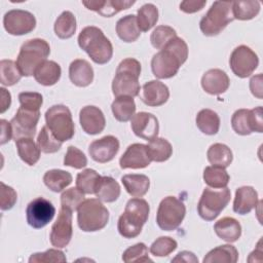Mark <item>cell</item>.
Instances as JSON below:
<instances>
[{
	"label": "cell",
	"instance_id": "36",
	"mask_svg": "<svg viewBox=\"0 0 263 263\" xmlns=\"http://www.w3.org/2000/svg\"><path fill=\"white\" fill-rule=\"evenodd\" d=\"M147 151L151 161L163 162L172 156L173 147L166 139L156 137L149 141L147 145Z\"/></svg>",
	"mask_w": 263,
	"mask_h": 263
},
{
	"label": "cell",
	"instance_id": "45",
	"mask_svg": "<svg viewBox=\"0 0 263 263\" xmlns=\"http://www.w3.org/2000/svg\"><path fill=\"white\" fill-rule=\"evenodd\" d=\"M177 37L176 30L170 26H158L156 27L150 36L151 44L156 49H162L172 39Z\"/></svg>",
	"mask_w": 263,
	"mask_h": 263
},
{
	"label": "cell",
	"instance_id": "4",
	"mask_svg": "<svg viewBox=\"0 0 263 263\" xmlns=\"http://www.w3.org/2000/svg\"><path fill=\"white\" fill-rule=\"evenodd\" d=\"M141 75V64L138 60L126 58L117 66L112 81V92L117 97H137L140 92L139 77Z\"/></svg>",
	"mask_w": 263,
	"mask_h": 263
},
{
	"label": "cell",
	"instance_id": "25",
	"mask_svg": "<svg viewBox=\"0 0 263 263\" xmlns=\"http://www.w3.org/2000/svg\"><path fill=\"white\" fill-rule=\"evenodd\" d=\"M258 204V192L252 186H241L236 189L233 211L239 215H247Z\"/></svg>",
	"mask_w": 263,
	"mask_h": 263
},
{
	"label": "cell",
	"instance_id": "48",
	"mask_svg": "<svg viewBox=\"0 0 263 263\" xmlns=\"http://www.w3.org/2000/svg\"><path fill=\"white\" fill-rule=\"evenodd\" d=\"M84 200V193H82L77 187L70 188L64 191L61 195V205L71 212L76 211L78 206Z\"/></svg>",
	"mask_w": 263,
	"mask_h": 263
},
{
	"label": "cell",
	"instance_id": "30",
	"mask_svg": "<svg viewBox=\"0 0 263 263\" xmlns=\"http://www.w3.org/2000/svg\"><path fill=\"white\" fill-rule=\"evenodd\" d=\"M121 182L127 193L134 197L144 196L150 187V180L146 175L127 174L121 178Z\"/></svg>",
	"mask_w": 263,
	"mask_h": 263
},
{
	"label": "cell",
	"instance_id": "11",
	"mask_svg": "<svg viewBox=\"0 0 263 263\" xmlns=\"http://www.w3.org/2000/svg\"><path fill=\"white\" fill-rule=\"evenodd\" d=\"M262 107L258 106L254 109H238L231 117V126L233 130L240 136H248L252 133L263 132Z\"/></svg>",
	"mask_w": 263,
	"mask_h": 263
},
{
	"label": "cell",
	"instance_id": "39",
	"mask_svg": "<svg viewBox=\"0 0 263 263\" xmlns=\"http://www.w3.org/2000/svg\"><path fill=\"white\" fill-rule=\"evenodd\" d=\"M202 178L206 185L216 189L227 187L230 180V176L225 168L215 165L206 166L203 171Z\"/></svg>",
	"mask_w": 263,
	"mask_h": 263
},
{
	"label": "cell",
	"instance_id": "26",
	"mask_svg": "<svg viewBox=\"0 0 263 263\" xmlns=\"http://www.w3.org/2000/svg\"><path fill=\"white\" fill-rule=\"evenodd\" d=\"M214 230L218 237L230 243L238 240L241 235V225L232 217H224L218 220L214 225Z\"/></svg>",
	"mask_w": 263,
	"mask_h": 263
},
{
	"label": "cell",
	"instance_id": "28",
	"mask_svg": "<svg viewBox=\"0 0 263 263\" xmlns=\"http://www.w3.org/2000/svg\"><path fill=\"white\" fill-rule=\"evenodd\" d=\"M116 33L123 42H135L141 35V30L137 23V16L134 14H127L119 18L116 23Z\"/></svg>",
	"mask_w": 263,
	"mask_h": 263
},
{
	"label": "cell",
	"instance_id": "31",
	"mask_svg": "<svg viewBox=\"0 0 263 263\" xmlns=\"http://www.w3.org/2000/svg\"><path fill=\"white\" fill-rule=\"evenodd\" d=\"M206 157L212 165L226 168L231 164L233 154L227 145L222 143H215L208 149Z\"/></svg>",
	"mask_w": 263,
	"mask_h": 263
},
{
	"label": "cell",
	"instance_id": "7",
	"mask_svg": "<svg viewBox=\"0 0 263 263\" xmlns=\"http://www.w3.org/2000/svg\"><path fill=\"white\" fill-rule=\"evenodd\" d=\"M233 20L232 2L215 1L200 20L199 28L203 35L213 37L219 35Z\"/></svg>",
	"mask_w": 263,
	"mask_h": 263
},
{
	"label": "cell",
	"instance_id": "13",
	"mask_svg": "<svg viewBox=\"0 0 263 263\" xmlns=\"http://www.w3.org/2000/svg\"><path fill=\"white\" fill-rule=\"evenodd\" d=\"M39 118V110H32L20 106L14 117L10 121L13 140L16 141L22 138H33L36 133Z\"/></svg>",
	"mask_w": 263,
	"mask_h": 263
},
{
	"label": "cell",
	"instance_id": "46",
	"mask_svg": "<svg viewBox=\"0 0 263 263\" xmlns=\"http://www.w3.org/2000/svg\"><path fill=\"white\" fill-rule=\"evenodd\" d=\"M122 261L125 263L153 262L148 256V249L146 245L143 242H138L127 248L122 254Z\"/></svg>",
	"mask_w": 263,
	"mask_h": 263
},
{
	"label": "cell",
	"instance_id": "19",
	"mask_svg": "<svg viewBox=\"0 0 263 263\" xmlns=\"http://www.w3.org/2000/svg\"><path fill=\"white\" fill-rule=\"evenodd\" d=\"M150 163L151 159L147 151V145L140 143L129 145L119 159L120 167L123 170L144 168L147 167Z\"/></svg>",
	"mask_w": 263,
	"mask_h": 263
},
{
	"label": "cell",
	"instance_id": "24",
	"mask_svg": "<svg viewBox=\"0 0 263 263\" xmlns=\"http://www.w3.org/2000/svg\"><path fill=\"white\" fill-rule=\"evenodd\" d=\"M69 78L78 87L88 86L93 80V69L85 60H74L69 66Z\"/></svg>",
	"mask_w": 263,
	"mask_h": 263
},
{
	"label": "cell",
	"instance_id": "15",
	"mask_svg": "<svg viewBox=\"0 0 263 263\" xmlns=\"http://www.w3.org/2000/svg\"><path fill=\"white\" fill-rule=\"evenodd\" d=\"M55 209L53 204L43 197L33 199L26 209L27 222L35 229L45 227L53 219Z\"/></svg>",
	"mask_w": 263,
	"mask_h": 263
},
{
	"label": "cell",
	"instance_id": "44",
	"mask_svg": "<svg viewBox=\"0 0 263 263\" xmlns=\"http://www.w3.org/2000/svg\"><path fill=\"white\" fill-rule=\"evenodd\" d=\"M62 143L63 142L59 141L46 125L41 128L37 137V145L43 153L58 152L62 147Z\"/></svg>",
	"mask_w": 263,
	"mask_h": 263
},
{
	"label": "cell",
	"instance_id": "54",
	"mask_svg": "<svg viewBox=\"0 0 263 263\" xmlns=\"http://www.w3.org/2000/svg\"><path fill=\"white\" fill-rule=\"evenodd\" d=\"M250 89L253 93L258 99H262V74H258L256 76H253L250 80Z\"/></svg>",
	"mask_w": 263,
	"mask_h": 263
},
{
	"label": "cell",
	"instance_id": "27",
	"mask_svg": "<svg viewBox=\"0 0 263 263\" xmlns=\"http://www.w3.org/2000/svg\"><path fill=\"white\" fill-rule=\"evenodd\" d=\"M120 186L115 179L108 176H101L95 194L101 201L114 202L120 196Z\"/></svg>",
	"mask_w": 263,
	"mask_h": 263
},
{
	"label": "cell",
	"instance_id": "34",
	"mask_svg": "<svg viewBox=\"0 0 263 263\" xmlns=\"http://www.w3.org/2000/svg\"><path fill=\"white\" fill-rule=\"evenodd\" d=\"M195 121L198 129L208 136L216 135L219 132L220 117L211 109L200 110L196 115Z\"/></svg>",
	"mask_w": 263,
	"mask_h": 263
},
{
	"label": "cell",
	"instance_id": "35",
	"mask_svg": "<svg viewBox=\"0 0 263 263\" xmlns=\"http://www.w3.org/2000/svg\"><path fill=\"white\" fill-rule=\"evenodd\" d=\"M111 110L116 120L126 122L135 115L136 103L132 97H117L111 105Z\"/></svg>",
	"mask_w": 263,
	"mask_h": 263
},
{
	"label": "cell",
	"instance_id": "2",
	"mask_svg": "<svg viewBox=\"0 0 263 263\" xmlns=\"http://www.w3.org/2000/svg\"><path fill=\"white\" fill-rule=\"evenodd\" d=\"M78 45L96 64L104 65L112 59V43L98 27L83 28L78 35Z\"/></svg>",
	"mask_w": 263,
	"mask_h": 263
},
{
	"label": "cell",
	"instance_id": "18",
	"mask_svg": "<svg viewBox=\"0 0 263 263\" xmlns=\"http://www.w3.org/2000/svg\"><path fill=\"white\" fill-rule=\"evenodd\" d=\"M130 126L134 134L144 140L150 141L157 137L159 132L158 119L151 113L139 112L130 119Z\"/></svg>",
	"mask_w": 263,
	"mask_h": 263
},
{
	"label": "cell",
	"instance_id": "49",
	"mask_svg": "<svg viewBox=\"0 0 263 263\" xmlns=\"http://www.w3.org/2000/svg\"><path fill=\"white\" fill-rule=\"evenodd\" d=\"M87 164V158L85 154L77 147L69 146L64 158V165L71 166L77 170L85 167Z\"/></svg>",
	"mask_w": 263,
	"mask_h": 263
},
{
	"label": "cell",
	"instance_id": "42",
	"mask_svg": "<svg viewBox=\"0 0 263 263\" xmlns=\"http://www.w3.org/2000/svg\"><path fill=\"white\" fill-rule=\"evenodd\" d=\"M22 74L15 62L11 60H1L0 62V82L4 86H11L17 83Z\"/></svg>",
	"mask_w": 263,
	"mask_h": 263
},
{
	"label": "cell",
	"instance_id": "47",
	"mask_svg": "<svg viewBox=\"0 0 263 263\" xmlns=\"http://www.w3.org/2000/svg\"><path fill=\"white\" fill-rule=\"evenodd\" d=\"M178 247L177 241L170 236H160L150 246V253L155 257H166Z\"/></svg>",
	"mask_w": 263,
	"mask_h": 263
},
{
	"label": "cell",
	"instance_id": "40",
	"mask_svg": "<svg viewBox=\"0 0 263 263\" xmlns=\"http://www.w3.org/2000/svg\"><path fill=\"white\" fill-rule=\"evenodd\" d=\"M261 4L259 1H234L232 2L233 17L239 21H249L258 15Z\"/></svg>",
	"mask_w": 263,
	"mask_h": 263
},
{
	"label": "cell",
	"instance_id": "51",
	"mask_svg": "<svg viewBox=\"0 0 263 263\" xmlns=\"http://www.w3.org/2000/svg\"><path fill=\"white\" fill-rule=\"evenodd\" d=\"M18 101L21 107L32 109V110H39L43 104V98L41 93L35 91H23L18 95Z\"/></svg>",
	"mask_w": 263,
	"mask_h": 263
},
{
	"label": "cell",
	"instance_id": "43",
	"mask_svg": "<svg viewBox=\"0 0 263 263\" xmlns=\"http://www.w3.org/2000/svg\"><path fill=\"white\" fill-rule=\"evenodd\" d=\"M101 176L91 168H86L76 177V187L84 194H95Z\"/></svg>",
	"mask_w": 263,
	"mask_h": 263
},
{
	"label": "cell",
	"instance_id": "20",
	"mask_svg": "<svg viewBox=\"0 0 263 263\" xmlns=\"http://www.w3.org/2000/svg\"><path fill=\"white\" fill-rule=\"evenodd\" d=\"M79 121L82 129L88 135L102 133L106 125L104 113L96 106L83 107L79 112Z\"/></svg>",
	"mask_w": 263,
	"mask_h": 263
},
{
	"label": "cell",
	"instance_id": "6",
	"mask_svg": "<svg viewBox=\"0 0 263 263\" xmlns=\"http://www.w3.org/2000/svg\"><path fill=\"white\" fill-rule=\"evenodd\" d=\"M108 221L109 211L99 198L85 199L77 209V223L84 232L99 231Z\"/></svg>",
	"mask_w": 263,
	"mask_h": 263
},
{
	"label": "cell",
	"instance_id": "8",
	"mask_svg": "<svg viewBox=\"0 0 263 263\" xmlns=\"http://www.w3.org/2000/svg\"><path fill=\"white\" fill-rule=\"evenodd\" d=\"M46 126L61 142L71 140L75 134V125L70 109L65 105H53L45 112Z\"/></svg>",
	"mask_w": 263,
	"mask_h": 263
},
{
	"label": "cell",
	"instance_id": "22",
	"mask_svg": "<svg viewBox=\"0 0 263 263\" xmlns=\"http://www.w3.org/2000/svg\"><path fill=\"white\" fill-rule=\"evenodd\" d=\"M229 85V77L221 69H210L201 77V87L205 92L213 96L225 92Z\"/></svg>",
	"mask_w": 263,
	"mask_h": 263
},
{
	"label": "cell",
	"instance_id": "52",
	"mask_svg": "<svg viewBox=\"0 0 263 263\" xmlns=\"http://www.w3.org/2000/svg\"><path fill=\"white\" fill-rule=\"evenodd\" d=\"M1 184V203L0 208L2 211H8L13 208V205L16 202L17 199V194L15 190L10 187L5 185L3 182Z\"/></svg>",
	"mask_w": 263,
	"mask_h": 263
},
{
	"label": "cell",
	"instance_id": "10",
	"mask_svg": "<svg viewBox=\"0 0 263 263\" xmlns=\"http://www.w3.org/2000/svg\"><path fill=\"white\" fill-rule=\"evenodd\" d=\"M186 215V206L176 196L164 197L157 210L156 223L161 230L173 231L183 222Z\"/></svg>",
	"mask_w": 263,
	"mask_h": 263
},
{
	"label": "cell",
	"instance_id": "32",
	"mask_svg": "<svg viewBox=\"0 0 263 263\" xmlns=\"http://www.w3.org/2000/svg\"><path fill=\"white\" fill-rule=\"evenodd\" d=\"M238 251L234 246L223 245L211 250L203 258V263H236Z\"/></svg>",
	"mask_w": 263,
	"mask_h": 263
},
{
	"label": "cell",
	"instance_id": "16",
	"mask_svg": "<svg viewBox=\"0 0 263 263\" xmlns=\"http://www.w3.org/2000/svg\"><path fill=\"white\" fill-rule=\"evenodd\" d=\"M72 212L62 208L58 219L53 223L50 231V243L55 248H65L72 238Z\"/></svg>",
	"mask_w": 263,
	"mask_h": 263
},
{
	"label": "cell",
	"instance_id": "38",
	"mask_svg": "<svg viewBox=\"0 0 263 263\" xmlns=\"http://www.w3.org/2000/svg\"><path fill=\"white\" fill-rule=\"evenodd\" d=\"M76 18L71 11H63L55 20L53 30L55 35L61 39H69L76 32Z\"/></svg>",
	"mask_w": 263,
	"mask_h": 263
},
{
	"label": "cell",
	"instance_id": "50",
	"mask_svg": "<svg viewBox=\"0 0 263 263\" xmlns=\"http://www.w3.org/2000/svg\"><path fill=\"white\" fill-rule=\"evenodd\" d=\"M67 258L63 251L58 249H49L43 253H35L29 258L30 263H50V262H66Z\"/></svg>",
	"mask_w": 263,
	"mask_h": 263
},
{
	"label": "cell",
	"instance_id": "12",
	"mask_svg": "<svg viewBox=\"0 0 263 263\" xmlns=\"http://www.w3.org/2000/svg\"><path fill=\"white\" fill-rule=\"evenodd\" d=\"M229 65L233 74L239 78H247L259 65L258 55L247 45H239L233 49L229 58Z\"/></svg>",
	"mask_w": 263,
	"mask_h": 263
},
{
	"label": "cell",
	"instance_id": "1",
	"mask_svg": "<svg viewBox=\"0 0 263 263\" xmlns=\"http://www.w3.org/2000/svg\"><path fill=\"white\" fill-rule=\"evenodd\" d=\"M187 58L188 45L184 39L177 36L153 55L151 60L152 73L158 79L172 78L178 73Z\"/></svg>",
	"mask_w": 263,
	"mask_h": 263
},
{
	"label": "cell",
	"instance_id": "17",
	"mask_svg": "<svg viewBox=\"0 0 263 263\" xmlns=\"http://www.w3.org/2000/svg\"><path fill=\"white\" fill-rule=\"evenodd\" d=\"M119 150V141L114 136H105L95 140L88 147L90 157L100 163L111 161Z\"/></svg>",
	"mask_w": 263,
	"mask_h": 263
},
{
	"label": "cell",
	"instance_id": "29",
	"mask_svg": "<svg viewBox=\"0 0 263 263\" xmlns=\"http://www.w3.org/2000/svg\"><path fill=\"white\" fill-rule=\"evenodd\" d=\"M62 70L54 61H45L34 73L35 80L44 86L54 85L61 78Z\"/></svg>",
	"mask_w": 263,
	"mask_h": 263
},
{
	"label": "cell",
	"instance_id": "37",
	"mask_svg": "<svg viewBox=\"0 0 263 263\" xmlns=\"http://www.w3.org/2000/svg\"><path fill=\"white\" fill-rule=\"evenodd\" d=\"M18 156L29 165H34L40 158V149L32 138H22L15 141Z\"/></svg>",
	"mask_w": 263,
	"mask_h": 263
},
{
	"label": "cell",
	"instance_id": "3",
	"mask_svg": "<svg viewBox=\"0 0 263 263\" xmlns=\"http://www.w3.org/2000/svg\"><path fill=\"white\" fill-rule=\"evenodd\" d=\"M149 203L140 197L132 198L127 201L124 212L118 219L117 229L124 238L137 237L147 222L149 217Z\"/></svg>",
	"mask_w": 263,
	"mask_h": 263
},
{
	"label": "cell",
	"instance_id": "33",
	"mask_svg": "<svg viewBox=\"0 0 263 263\" xmlns=\"http://www.w3.org/2000/svg\"><path fill=\"white\" fill-rule=\"evenodd\" d=\"M43 182L53 192H61L72 183V175L63 170H49L43 176Z\"/></svg>",
	"mask_w": 263,
	"mask_h": 263
},
{
	"label": "cell",
	"instance_id": "41",
	"mask_svg": "<svg viewBox=\"0 0 263 263\" xmlns=\"http://www.w3.org/2000/svg\"><path fill=\"white\" fill-rule=\"evenodd\" d=\"M158 21V9L152 3H146L138 9L137 23L141 32H147L155 26Z\"/></svg>",
	"mask_w": 263,
	"mask_h": 263
},
{
	"label": "cell",
	"instance_id": "23",
	"mask_svg": "<svg viewBox=\"0 0 263 263\" xmlns=\"http://www.w3.org/2000/svg\"><path fill=\"white\" fill-rule=\"evenodd\" d=\"M136 1L129 0H105V1H82V4L89 10H93L105 17H111L121 10L133 6Z\"/></svg>",
	"mask_w": 263,
	"mask_h": 263
},
{
	"label": "cell",
	"instance_id": "56",
	"mask_svg": "<svg viewBox=\"0 0 263 263\" xmlns=\"http://www.w3.org/2000/svg\"><path fill=\"white\" fill-rule=\"evenodd\" d=\"M1 123V145L7 143L12 138V128L10 122L6 121L5 119L0 120Z\"/></svg>",
	"mask_w": 263,
	"mask_h": 263
},
{
	"label": "cell",
	"instance_id": "21",
	"mask_svg": "<svg viewBox=\"0 0 263 263\" xmlns=\"http://www.w3.org/2000/svg\"><path fill=\"white\" fill-rule=\"evenodd\" d=\"M168 98V87L159 80L148 81L142 87L141 100L147 106L159 107L165 104Z\"/></svg>",
	"mask_w": 263,
	"mask_h": 263
},
{
	"label": "cell",
	"instance_id": "55",
	"mask_svg": "<svg viewBox=\"0 0 263 263\" xmlns=\"http://www.w3.org/2000/svg\"><path fill=\"white\" fill-rule=\"evenodd\" d=\"M172 262H182V263H198L197 257L189 251H182L180 252L174 259H172Z\"/></svg>",
	"mask_w": 263,
	"mask_h": 263
},
{
	"label": "cell",
	"instance_id": "57",
	"mask_svg": "<svg viewBox=\"0 0 263 263\" xmlns=\"http://www.w3.org/2000/svg\"><path fill=\"white\" fill-rule=\"evenodd\" d=\"M1 90V113H4L11 104V96L10 92L7 91L5 88H0Z\"/></svg>",
	"mask_w": 263,
	"mask_h": 263
},
{
	"label": "cell",
	"instance_id": "9",
	"mask_svg": "<svg viewBox=\"0 0 263 263\" xmlns=\"http://www.w3.org/2000/svg\"><path fill=\"white\" fill-rule=\"evenodd\" d=\"M230 190L225 187L220 190L204 188L197 204V212L205 221L215 220L230 201Z\"/></svg>",
	"mask_w": 263,
	"mask_h": 263
},
{
	"label": "cell",
	"instance_id": "5",
	"mask_svg": "<svg viewBox=\"0 0 263 263\" xmlns=\"http://www.w3.org/2000/svg\"><path fill=\"white\" fill-rule=\"evenodd\" d=\"M50 53L47 41L40 38L29 39L21 46L16 65L22 76H32L39 66H41Z\"/></svg>",
	"mask_w": 263,
	"mask_h": 263
},
{
	"label": "cell",
	"instance_id": "14",
	"mask_svg": "<svg viewBox=\"0 0 263 263\" xmlns=\"http://www.w3.org/2000/svg\"><path fill=\"white\" fill-rule=\"evenodd\" d=\"M3 26L8 34L22 36L31 33L35 29L36 18L30 11L12 9L4 14Z\"/></svg>",
	"mask_w": 263,
	"mask_h": 263
},
{
	"label": "cell",
	"instance_id": "53",
	"mask_svg": "<svg viewBox=\"0 0 263 263\" xmlns=\"http://www.w3.org/2000/svg\"><path fill=\"white\" fill-rule=\"evenodd\" d=\"M206 4V1L197 0H185L180 3V10L186 13H194L201 10Z\"/></svg>",
	"mask_w": 263,
	"mask_h": 263
}]
</instances>
